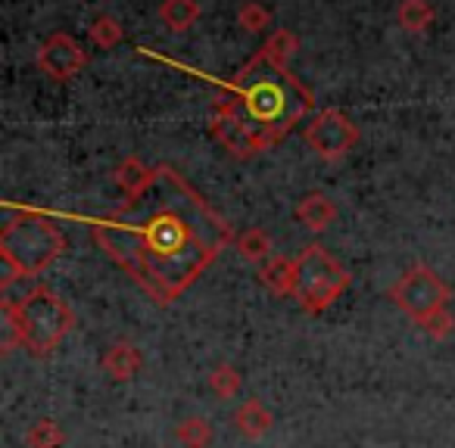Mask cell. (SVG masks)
<instances>
[{
  "label": "cell",
  "instance_id": "6da1fadb",
  "mask_svg": "<svg viewBox=\"0 0 455 448\" xmlns=\"http://www.w3.org/2000/svg\"><path fill=\"white\" fill-rule=\"evenodd\" d=\"M94 243L153 299L169 305L235 240L231 224L206 206L172 165L153 184L91 228Z\"/></svg>",
  "mask_w": 455,
  "mask_h": 448
},
{
  "label": "cell",
  "instance_id": "7a4b0ae2",
  "mask_svg": "<svg viewBox=\"0 0 455 448\" xmlns=\"http://www.w3.org/2000/svg\"><path fill=\"white\" fill-rule=\"evenodd\" d=\"M221 100L253 128L266 150L278 144L315 106L312 94L287 72V66L275 63L262 51L231 78Z\"/></svg>",
  "mask_w": 455,
  "mask_h": 448
},
{
  "label": "cell",
  "instance_id": "3957f363",
  "mask_svg": "<svg viewBox=\"0 0 455 448\" xmlns=\"http://www.w3.org/2000/svg\"><path fill=\"white\" fill-rule=\"evenodd\" d=\"M4 352L28 349V355L44 358L76 327V309L51 287H28L20 296L4 293Z\"/></svg>",
  "mask_w": 455,
  "mask_h": 448
},
{
  "label": "cell",
  "instance_id": "277c9868",
  "mask_svg": "<svg viewBox=\"0 0 455 448\" xmlns=\"http://www.w3.org/2000/svg\"><path fill=\"white\" fill-rule=\"evenodd\" d=\"M63 231L41 212H20L0 231V262H4V284L22 278H38L63 255Z\"/></svg>",
  "mask_w": 455,
  "mask_h": 448
},
{
  "label": "cell",
  "instance_id": "5b68a950",
  "mask_svg": "<svg viewBox=\"0 0 455 448\" xmlns=\"http://www.w3.org/2000/svg\"><path fill=\"white\" fill-rule=\"evenodd\" d=\"M349 284H353L349 271L324 247L312 243V247H306L299 253L297 293H293V299H297L303 311H309V315L328 311L349 290Z\"/></svg>",
  "mask_w": 455,
  "mask_h": 448
},
{
  "label": "cell",
  "instance_id": "8992f818",
  "mask_svg": "<svg viewBox=\"0 0 455 448\" xmlns=\"http://www.w3.org/2000/svg\"><path fill=\"white\" fill-rule=\"evenodd\" d=\"M387 296L393 299L396 309H403L409 318H415L418 324L424 321L427 315L440 309H449V299H452V290L449 284L427 265H415L390 287Z\"/></svg>",
  "mask_w": 455,
  "mask_h": 448
},
{
  "label": "cell",
  "instance_id": "52a82bcc",
  "mask_svg": "<svg viewBox=\"0 0 455 448\" xmlns=\"http://www.w3.org/2000/svg\"><path fill=\"white\" fill-rule=\"evenodd\" d=\"M306 144L315 150L318 159L324 162H337L343 159L355 144H359V128L349 115L340 109H324L306 125Z\"/></svg>",
  "mask_w": 455,
  "mask_h": 448
},
{
  "label": "cell",
  "instance_id": "ba28073f",
  "mask_svg": "<svg viewBox=\"0 0 455 448\" xmlns=\"http://www.w3.org/2000/svg\"><path fill=\"white\" fill-rule=\"evenodd\" d=\"M209 128H212V138L235 159H250V156L266 153V146H262V140L253 134V128H250L235 109L228 106L225 100H219L212 106V113H209Z\"/></svg>",
  "mask_w": 455,
  "mask_h": 448
},
{
  "label": "cell",
  "instance_id": "9c48e42d",
  "mask_svg": "<svg viewBox=\"0 0 455 448\" xmlns=\"http://www.w3.org/2000/svg\"><path fill=\"white\" fill-rule=\"evenodd\" d=\"M38 69L51 75L53 82H66V78L78 75L88 66V51L78 44L72 35H51L38 51Z\"/></svg>",
  "mask_w": 455,
  "mask_h": 448
},
{
  "label": "cell",
  "instance_id": "30bf717a",
  "mask_svg": "<svg viewBox=\"0 0 455 448\" xmlns=\"http://www.w3.org/2000/svg\"><path fill=\"white\" fill-rule=\"evenodd\" d=\"M100 365L109 377L119 380V383H125V380H134L140 373V367H144V355H140V349L134 346L132 340H116L113 346L103 352Z\"/></svg>",
  "mask_w": 455,
  "mask_h": 448
},
{
  "label": "cell",
  "instance_id": "8fae6325",
  "mask_svg": "<svg viewBox=\"0 0 455 448\" xmlns=\"http://www.w3.org/2000/svg\"><path fill=\"white\" fill-rule=\"evenodd\" d=\"M293 215H297L299 224H306V228L315 231V234H322V231H328L337 221V202L324 193H306L303 200H299V206L293 208Z\"/></svg>",
  "mask_w": 455,
  "mask_h": 448
},
{
  "label": "cell",
  "instance_id": "7c38bea8",
  "mask_svg": "<svg viewBox=\"0 0 455 448\" xmlns=\"http://www.w3.org/2000/svg\"><path fill=\"white\" fill-rule=\"evenodd\" d=\"M259 280L275 296H293L297 293V262L284 259V255H272L259 265Z\"/></svg>",
  "mask_w": 455,
  "mask_h": 448
},
{
  "label": "cell",
  "instance_id": "4fadbf2b",
  "mask_svg": "<svg viewBox=\"0 0 455 448\" xmlns=\"http://www.w3.org/2000/svg\"><path fill=\"white\" fill-rule=\"evenodd\" d=\"M272 423H275V417L262 398H247V402L235 411L237 433L247 436V439H262V436L272 429Z\"/></svg>",
  "mask_w": 455,
  "mask_h": 448
},
{
  "label": "cell",
  "instance_id": "5bb4252c",
  "mask_svg": "<svg viewBox=\"0 0 455 448\" xmlns=\"http://www.w3.org/2000/svg\"><path fill=\"white\" fill-rule=\"evenodd\" d=\"M153 177H156V165L150 169V165L140 162L138 156H128L125 162L116 169V184H119V190L125 193V200H138L153 184Z\"/></svg>",
  "mask_w": 455,
  "mask_h": 448
},
{
  "label": "cell",
  "instance_id": "9a60e30c",
  "mask_svg": "<svg viewBox=\"0 0 455 448\" xmlns=\"http://www.w3.org/2000/svg\"><path fill=\"white\" fill-rule=\"evenodd\" d=\"M159 20L169 32H188L200 20V4L196 0H163Z\"/></svg>",
  "mask_w": 455,
  "mask_h": 448
},
{
  "label": "cell",
  "instance_id": "2e32d148",
  "mask_svg": "<svg viewBox=\"0 0 455 448\" xmlns=\"http://www.w3.org/2000/svg\"><path fill=\"white\" fill-rule=\"evenodd\" d=\"M241 389H243V377L235 365L221 361V365H215L212 371H209V392H212L215 398L228 402V398L241 396Z\"/></svg>",
  "mask_w": 455,
  "mask_h": 448
},
{
  "label": "cell",
  "instance_id": "e0dca14e",
  "mask_svg": "<svg viewBox=\"0 0 455 448\" xmlns=\"http://www.w3.org/2000/svg\"><path fill=\"white\" fill-rule=\"evenodd\" d=\"M235 249L241 253V259L262 265V262L272 259V237H268L262 228H250L235 237Z\"/></svg>",
  "mask_w": 455,
  "mask_h": 448
},
{
  "label": "cell",
  "instance_id": "ac0fdd59",
  "mask_svg": "<svg viewBox=\"0 0 455 448\" xmlns=\"http://www.w3.org/2000/svg\"><path fill=\"white\" fill-rule=\"evenodd\" d=\"M396 20L405 32H427L434 26V7H430L427 0H403L396 10Z\"/></svg>",
  "mask_w": 455,
  "mask_h": 448
},
{
  "label": "cell",
  "instance_id": "d6986e66",
  "mask_svg": "<svg viewBox=\"0 0 455 448\" xmlns=\"http://www.w3.org/2000/svg\"><path fill=\"white\" fill-rule=\"evenodd\" d=\"M175 439L181 442L184 448H209L215 439V429L206 417H184L175 429Z\"/></svg>",
  "mask_w": 455,
  "mask_h": 448
},
{
  "label": "cell",
  "instance_id": "ffe728a7",
  "mask_svg": "<svg viewBox=\"0 0 455 448\" xmlns=\"http://www.w3.org/2000/svg\"><path fill=\"white\" fill-rule=\"evenodd\" d=\"M26 445L28 448H63L66 445V429L60 427L51 417H41L32 423V429L26 433Z\"/></svg>",
  "mask_w": 455,
  "mask_h": 448
},
{
  "label": "cell",
  "instance_id": "44dd1931",
  "mask_svg": "<svg viewBox=\"0 0 455 448\" xmlns=\"http://www.w3.org/2000/svg\"><path fill=\"white\" fill-rule=\"evenodd\" d=\"M88 38H91V44H97L100 51H113L116 44L122 41V26H119V20L116 16H97L94 22H91V28H88Z\"/></svg>",
  "mask_w": 455,
  "mask_h": 448
},
{
  "label": "cell",
  "instance_id": "7402d4cb",
  "mask_svg": "<svg viewBox=\"0 0 455 448\" xmlns=\"http://www.w3.org/2000/svg\"><path fill=\"white\" fill-rule=\"evenodd\" d=\"M293 51H297V35H293L291 28H275V35L266 41V47H262V53L272 57L275 63H281V66H287Z\"/></svg>",
  "mask_w": 455,
  "mask_h": 448
},
{
  "label": "cell",
  "instance_id": "603a6c76",
  "mask_svg": "<svg viewBox=\"0 0 455 448\" xmlns=\"http://www.w3.org/2000/svg\"><path fill=\"white\" fill-rule=\"evenodd\" d=\"M421 330L430 336V340H446L449 334L455 330V318H452V311L449 309H440V311H434V315H427L421 321Z\"/></svg>",
  "mask_w": 455,
  "mask_h": 448
},
{
  "label": "cell",
  "instance_id": "cb8c5ba5",
  "mask_svg": "<svg viewBox=\"0 0 455 448\" xmlns=\"http://www.w3.org/2000/svg\"><path fill=\"white\" fill-rule=\"evenodd\" d=\"M237 22H241L247 32H262V28H268V22H272V13H268L262 4H243L241 10H237Z\"/></svg>",
  "mask_w": 455,
  "mask_h": 448
}]
</instances>
